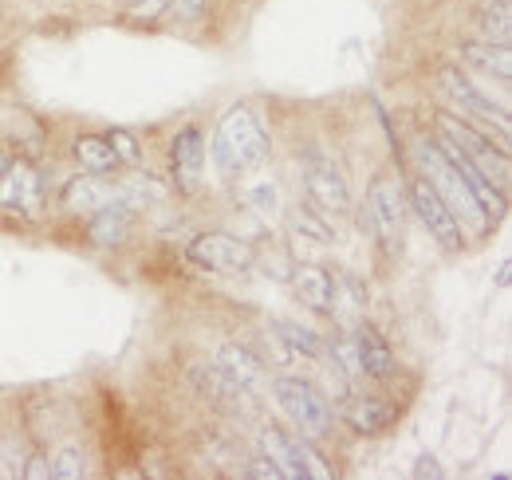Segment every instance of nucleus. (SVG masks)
Listing matches in <instances>:
<instances>
[{"mask_svg": "<svg viewBox=\"0 0 512 480\" xmlns=\"http://www.w3.org/2000/svg\"><path fill=\"white\" fill-rule=\"evenodd\" d=\"M268 154V142H264V130L256 126V119L245 107H233L221 126H217V138H213V158L225 174H241L256 162H264Z\"/></svg>", "mask_w": 512, "mask_h": 480, "instance_id": "f257e3e1", "label": "nucleus"}, {"mask_svg": "<svg viewBox=\"0 0 512 480\" xmlns=\"http://www.w3.org/2000/svg\"><path fill=\"white\" fill-rule=\"evenodd\" d=\"M481 28H485V36H489L493 44H509V0H501L497 8H489Z\"/></svg>", "mask_w": 512, "mask_h": 480, "instance_id": "b1692460", "label": "nucleus"}, {"mask_svg": "<svg viewBox=\"0 0 512 480\" xmlns=\"http://www.w3.org/2000/svg\"><path fill=\"white\" fill-rule=\"evenodd\" d=\"M249 201L256 205V213H276V189L272 185H253Z\"/></svg>", "mask_w": 512, "mask_h": 480, "instance_id": "cd10ccee", "label": "nucleus"}, {"mask_svg": "<svg viewBox=\"0 0 512 480\" xmlns=\"http://www.w3.org/2000/svg\"><path fill=\"white\" fill-rule=\"evenodd\" d=\"M497 284H501V288H509V260L501 264V272H497Z\"/></svg>", "mask_w": 512, "mask_h": 480, "instance_id": "2f4dec72", "label": "nucleus"}, {"mask_svg": "<svg viewBox=\"0 0 512 480\" xmlns=\"http://www.w3.org/2000/svg\"><path fill=\"white\" fill-rule=\"evenodd\" d=\"M4 166H8V154H4V150H0V170H4Z\"/></svg>", "mask_w": 512, "mask_h": 480, "instance_id": "473e14b6", "label": "nucleus"}, {"mask_svg": "<svg viewBox=\"0 0 512 480\" xmlns=\"http://www.w3.org/2000/svg\"><path fill=\"white\" fill-rule=\"evenodd\" d=\"M347 421H351L355 433H379L394 421V406H386L379 398H355L347 406Z\"/></svg>", "mask_w": 512, "mask_h": 480, "instance_id": "aec40b11", "label": "nucleus"}, {"mask_svg": "<svg viewBox=\"0 0 512 480\" xmlns=\"http://www.w3.org/2000/svg\"><path fill=\"white\" fill-rule=\"evenodd\" d=\"M217 366H221L241 390H253L256 382L264 378V362L256 359L249 347H241V343H225V347L217 351Z\"/></svg>", "mask_w": 512, "mask_h": 480, "instance_id": "4468645a", "label": "nucleus"}, {"mask_svg": "<svg viewBox=\"0 0 512 480\" xmlns=\"http://www.w3.org/2000/svg\"><path fill=\"white\" fill-rule=\"evenodd\" d=\"M245 477H256V480H280V473H276V465L260 453V457H253L249 461V469H245Z\"/></svg>", "mask_w": 512, "mask_h": 480, "instance_id": "c85d7f7f", "label": "nucleus"}, {"mask_svg": "<svg viewBox=\"0 0 512 480\" xmlns=\"http://www.w3.org/2000/svg\"><path fill=\"white\" fill-rule=\"evenodd\" d=\"M418 166L426 170V181H430V189L446 201V209L457 217V221H465V225H473L477 233H485L489 229V217L481 213V205H477V197L469 193V185L461 181V174L449 166L446 158H442V150L438 146H418Z\"/></svg>", "mask_w": 512, "mask_h": 480, "instance_id": "f03ea898", "label": "nucleus"}, {"mask_svg": "<svg viewBox=\"0 0 512 480\" xmlns=\"http://www.w3.org/2000/svg\"><path fill=\"white\" fill-rule=\"evenodd\" d=\"M414 477H434V480H442V465H438V457L422 453V457H418V465H414Z\"/></svg>", "mask_w": 512, "mask_h": 480, "instance_id": "7c9ffc66", "label": "nucleus"}, {"mask_svg": "<svg viewBox=\"0 0 512 480\" xmlns=\"http://www.w3.org/2000/svg\"><path fill=\"white\" fill-rule=\"evenodd\" d=\"M363 225L371 229V237L379 240L386 252H394V248H398V240H402V193H398V185H394V181L379 178L375 185H371Z\"/></svg>", "mask_w": 512, "mask_h": 480, "instance_id": "39448f33", "label": "nucleus"}, {"mask_svg": "<svg viewBox=\"0 0 512 480\" xmlns=\"http://www.w3.org/2000/svg\"><path fill=\"white\" fill-rule=\"evenodd\" d=\"M75 158H79L83 170H91V174H107V170L119 166V154H115L111 138H95V134L75 142Z\"/></svg>", "mask_w": 512, "mask_h": 480, "instance_id": "412c9836", "label": "nucleus"}, {"mask_svg": "<svg viewBox=\"0 0 512 480\" xmlns=\"http://www.w3.org/2000/svg\"><path fill=\"white\" fill-rule=\"evenodd\" d=\"M201 166H205V146H201V134L197 130H182L178 142H174V178L182 193H193L197 181H201Z\"/></svg>", "mask_w": 512, "mask_h": 480, "instance_id": "f8f14e48", "label": "nucleus"}, {"mask_svg": "<svg viewBox=\"0 0 512 480\" xmlns=\"http://www.w3.org/2000/svg\"><path fill=\"white\" fill-rule=\"evenodd\" d=\"M292 240H296V244H327V240H331V229H327L323 221H316L312 213L300 209V217H292Z\"/></svg>", "mask_w": 512, "mask_h": 480, "instance_id": "5701e85b", "label": "nucleus"}, {"mask_svg": "<svg viewBox=\"0 0 512 480\" xmlns=\"http://www.w3.org/2000/svg\"><path fill=\"white\" fill-rule=\"evenodd\" d=\"M0 205L28 209V213L40 209V178L28 162H8L0 170Z\"/></svg>", "mask_w": 512, "mask_h": 480, "instance_id": "9d476101", "label": "nucleus"}, {"mask_svg": "<svg viewBox=\"0 0 512 480\" xmlns=\"http://www.w3.org/2000/svg\"><path fill=\"white\" fill-rule=\"evenodd\" d=\"M107 138H111V146H115V154H119V162H130V166L138 162V142L130 138L127 130H115V134H107Z\"/></svg>", "mask_w": 512, "mask_h": 480, "instance_id": "bb28decb", "label": "nucleus"}, {"mask_svg": "<svg viewBox=\"0 0 512 480\" xmlns=\"http://www.w3.org/2000/svg\"><path fill=\"white\" fill-rule=\"evenodd\" d=\"M442 87H446L449 95H453V99H457V103H461L469 115H477L481 122L497 126V130L509 138V126H512L509 107H497L493 99H485V95H481V91H477V87H473V83H469L461 71H453V67H446V71H442Z\"/></svg>", "mask_w": 512, "mask_h": 480, "instance_id": "1a4fd4ad", "label": "nucleus"}, {"mask_svg": "<svg viewBox=\"0 0 512 480\" xmlns=\"http://www.w3.org/2000/svg\"><path fill=\"white\" fill-rule=\"evenodd\" d=\"M190 256L205 268H217V272H249L256 264L253 244L229 237V233H201L190 244Z\"/></svg>", "mask_w": 512, "mask_h": 480, "instance_id": "423d86ee", "label": "nucleus"}, {"mask_svg": "<svg viewBox=\"0 0 512 480\" xmlns=\"http://www.w3.org/2000/svg\"><path fill=\"white\" fill-rule=\"evenodd\" d=\"M193 386H197V394L201 398H209V402H217V406H233V398H237V382L213 362V366H193L190 370Z\"/></svg>", "mask_w": 512, "mask_h": 480, "instance_id": "dca6fc26", "label": "nucleus"}, {"mask_svg": "<svg viewBox=\"0 0 512 480\" xmlns=\"http://www.w3.org/2000/svg\"><path fill=\"white\" fill-rule=\"evenodd\" d=\"M276 335L284 339L288 351L308 355V359H323V343L316 331H308V327H300V323H276Z\"/></svg>", "mask_w": 512, "mask_h": 480, "instance_id": "4be33fe9", "label": "nucleus"}, {"mask_svg": "<svg viewBox=\"0 0 512 480\" xmlns=\"http://www.w3.org/2000/svg\"><path fill=\"white\" fill-rule=\"evenodd\" d=\"M296 445H300V465H304V477H316V480H327V477H331L327 461H323L320 453L312 449V437H304V441H296Z\"/></svg>", "mask_w": 512, "mask_h": 480, "instance_id": "393cba45", "label": "nucleus"}, {"mask_svg": "<svg viewBox=\"0 0 512 480\" xmlns=\"http://www.w3.org/2000/svg\"><path fill=\"white\" fill-rule=\"evenodd\" d=\"M130 209H103V213H91V240L103 244V248H115V244H127L130 237Z\"/></svg>", "mask_w": 512, "mask_h": 480, "instance_id": "6ab92c4d", "label": "nucleus"}, {"mask_svg": "<svg viewBox=\"0 0 512 480\" xmlns=\"http://www.w3.org/2000/svg\"><path fill=\"white\" fill-rule=\"evenodd\" d=\"M0 126H4V134H8V138L20 146V150H28V154L44 150V130H40V122L32 119L28 111L0 107Z\"/></svg>", "mask_w": 512, "mask_h": 480, "instance_id": "f3484780", "label": "nucleus"}, {"mask_svg": "<svg viewBox=\"0 0 512 480\" xmlns=\"http://www.w3.org/2000/svg\"><path fill=\"white\" fill-rule=\"evenodd\" d=\"M296 296L308 303V307H316V311H331V303H335V284H331V276L316 268V264H304V268H296Z\"/></svg>", "mask_w": 512, "mask_h": 480, "instance_id": "2eb2a0df", "label": "nucleus"}, {"mask_svg": "<svg viewBox=\"0 0 512 480\" xmlns=\"http://www.w3.org/2000/svg\"><path fill=\"white\" fill-rule=\"evenodd\" d=\"M410 197H414V209H418L422 225L430 229V237L438 240L442 248H461V229H457V217L446 209V201H442V197L430 189V181H426V178L414 181Z\"/></svg>", "mask_w": 512, "mask_h": 480, "instance_id": "6e6552de", "label": "nucleus"}, {"mask_svg": "<svg viewBox=\"0 0 512 480\" xmlns=\"http://www.w3.org/2000/svg\"><path fill=\"white\" fill-rule=\"evenodd\" d=\"M461 56L473 63V67H481V71H489V75H497L501 83H509L512 79V56H509V44H465L461 48Z\"/></svg>", "mask_w": 512, "mask_h": 480, "instance_id": "a211bd4d", "label": "nucleus"}, {"mask_svg": "<svg viewBox=\"0 0 512 480\" xmlns=\"http://www.w3.org/2000/svg\"><path fill=\"white\" fill-rule=\"evenodd\" d=\"M20 477H28V480H48V477H52V465H48V461H44V457L36 453V457H28V465L20 469Z\"/></svg>", "mask_w": 512, "mask_h": 480, "instance_id": "c756f323", "label": "nucleus"}, {"mask_svg": "<svg viewBox=\"0 0 512 480\" xmlns=\"http://www.w3.org/2000/svg\"><path fill=\"white\" fill-rule=\"evenodd\" d=\"M52 477L56 480H79L83 477V453H79V449H64V453L52 461Z\"/></svg>", "mask_w": 512, "mask_h": 480, "instance_id": "a878e982", "label": "nucleus"}, {"mask_svg": "<svg viewBox=\"0 0 512 480\" xmlns=\"http://www.w3.org/2000/svg\"><path fill=\"white\" fill-rule=\"evenodd\" d=\"M304 181H308V193L320 201L327 213H347L351 209V193H347V181L339 174V166L331 158H323L320 150L308 154V166H304Z\"/></svg>", "mask_w": 512, "mask_h": 480, "instance_id": "0eeeda50", "label": "nucleus"}, {"mask_svg": "<svg viewBox=\"0 0 512 480\" xmlns=\"http://www.w3.org/2000/svg\"><path fill=\"white\" fill-rule=\"evenodd\" d=\"M438 126H442V134H446V138H453V146H457V150H461V154H465V158H469V162H473V166H477L485 178L497 181V189L505 193L509 174H512V170H509V150H505V146H493V142H489V138H481V134H477L469 122H457L453 115H442V122H438Z\"/></svg>", "mask_w": 512, "mask_h": 480, "instance_id": "7ed1b4c3", "label": "nucleus"}, {"mask_svg": "<svg viewBox=\"0 0 512 480\" xmlns=\"http://www.w3.org/2000/svg\"><path fill=\"white\" fill-rule=\"evenodd\" d=\"M351 347H355V366L363 374H371V378H390L394 374V355H390V347H386L371 327H359L355 339H351Z\"/></svg>", "mask_w": 512, "mask_h": 480, "instance_id": "ddd939ff", "label": "nucleus"}, {"mask_svg": "<svg viewBox=\"0 0 512 480\" xmlns=\"http://www.w3.org/2000/svg\"><path fill=\"white\" fill-rule=\"evenodd\" d=\"M272 394H276V402L292 414V421L304 429V437H323V433H327L331 410H327V402H323V394L316 386H308V382H300V378H276V382H272Z\"/></svg>", "mask_w": 512, "mask_h": 480, "instance_id": "20e7f679", "label": "nucleus"}, {"mask_svg": "<svg viewBox=\"0 0 512 480\" xmlns=\"http://www.w3.org/2000/svg\"><path fill=\"white\" fill-rule=\"evenodd\" d=\"M260 453L276 465L280 477L304 480V465H300V445H296V437H288V433H280L276 425H268V429H260Z\"/></svg>", "mask_w": 512, "mask_h": 480, "instance_id": "9b49d317", "label": "nucleus"}]
</instances>
